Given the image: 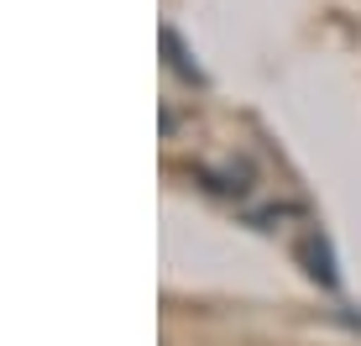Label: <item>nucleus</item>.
<instances>
[{
	"mask_svg": "<svg viewBox=\"0 0 361 346\" xmlns=\"http://www.w3.org/2000/svg\"><path fill=\"white\" fill-rule=\"evenodd\" d=\"M298 257L309 263V273H314L319 283H335V263H330V246H325V237H319V231H309V237L298 241Z\"/></svg>",
	"mask_w": 361,
	"mask_h": 346,
	"instance_id": "2",
	"label": "nucleus"
},
{
	"mask_svg": "<svg viewBox=\"0 0 361 346\" xmlns=\"http://www.w3.org/2000/svg\"><path fill=\"white\" fill-rule=\"evenodd\" d=\"M157 42H163V53H168V68H173V73H183L189 84H204V68H199L194 58H189V47L178 42V32L163 27V32H157Z\"/></svg>",
	"mask_w": 361,
	"mask_h": 346,
	"instance_id": "1",
	"label": "nucleus"
}]
</instances>
